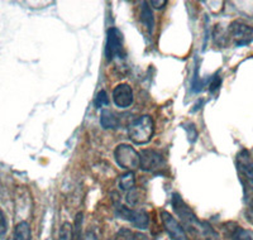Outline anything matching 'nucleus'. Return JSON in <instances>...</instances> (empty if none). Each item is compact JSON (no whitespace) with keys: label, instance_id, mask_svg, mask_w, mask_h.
<instances>
[{"label":"nucleus","instance_id":"obj_1","mask_svg":"<svg viewBox=\"0 0 253 240\" xmlns=\"http://www.w3.org/2000/svg\"><path fill=\"white\" fill-rule=\"evenodd\" d=\"M171 205L177 216V220L185 229V232L189 233L191 237L196 240H220V235L213 225L205 220H200L180 195H172Z\"/></svg>","mask_w":253,"mask_h":240},{"label":"nucleus","instance_id":"obj_2","mask_svg":"<svg viewBox=\"0 0 253 240\" xmlns=\"http://www.w3.org/2000/svg\"><path fill=\"white\" fill-rule=\"evenodd\" d=\"M128 138L137 146H144L152 140L155 134V121L151 115H141L128 125Z\"/></svg>","mask_w":253,"mask_h":240},{"label":"nucleus","instance_id":"obj_3","mask_svg":"<svg viewBox=\"0 0 253 240\" xmlns=\"http://www.w3.org/2000/svg\"><path fill=\"white\" fill-rule=\"evenodd\" d=\"M114 160L122 169L126 172H133L139 168L141 157L139 152L135 151L129 144H119L114 149Z\"/></svg>","mask_w":253,"mask_h":240},{"label":"nucleus","instance_id":"obj_4","mask_svg":"<svg viewBox=\"0 0 253 240\" xmlns=\"http://www.w3.org/2000/svg\"><path fill=\"white\" fill-rule=\"evenodd\" d=\"M104 56L108 62L113 61L114 58H123L124 53V40L122 32L118 28H109L107 31V43L104 47Z\"/></svg>","mask_w":253,"mask_h":240},{"label":"nucleus","instance_id":"obj_5","mask_svg":"<svg viewBox=\"0 0 253 240\" xmlns=\"http://www.w3.org/2000/svg\"><path fill=\"white\" fill-rule=\"evenodd\" d=\"M115 214L123 220L129 221L135 229H139V230H146L150 225V215L147 214L144 210L129 209L126 206L117 203L115 205Z\"/></svg>","mask_w":253,"mask_h":240},{"label":"nucleus","instance_id":"obj_6","mask_svg":"<svg viewBox=\"0 0 253 240\" xmlns=\"http://www.w3.org/2000/svg\"><path fill=\"white\" fill-rule=\"evenodd\" d=\"M228 33L233 38L236 46H247L253 40V27L243 23L241 20H234L228 27Z\"/></svg>","mask_w":253,"mask_h":240},{"label":"nucleus","instance_id":"obj_7","mask_svg":"<svg viewBox=\"0 0 253 240\" xmlns=\"http://www.w3.org/2000/svg\"><path fill=\"white\" fill-rule=\"evenodd\" d=\"M139 157H141L139 168L144 172H155L161 169L165 164L164 155L155 149H143L139 152Z\"/></svg>","mask_w":253,"mask_h":240},{"label":"nucleus","instance_id":"obj_8","mask_svg":"<svg viewBox=\"0 0 253 240\" xmlns=\"http://www.w3.org/2000/svg\"><path fill=\"white\" fill-rule=\"evenodd\" d=\"M161 220L164 224V228L166 230L167 235L170 237L171 240H190L187 237V233L180 224L177 219L172 216L169 211L162 210L161 211Z\"/></svg>","mask_w":253,"mask_h":240},{"label":"nucleus","instance_id":"obj_9","mask_svg":"<svg viewBox=\"0 0 253 240\" xmlns=\"http://www.w3.org/2000/svg\"><path fill=\"white\" fill-rule=\"evenodd\" d=\"M237 167L242 177V183H246L253 189V160L250 152L243 149L237 156Z\"/></svg>","mask_w":253,"mask_h":240},{"label":"nucleus","instance_id":"obj_10","mask_svg":"<svg viewBox=\"0 0 253 240\" xmlns=\"http://www.w3.org/2000/svg\"><path fill=\"white\" fill-rule=\"evenodd\" d=\"M134 101L132 86L126 82L118 83L113 90V103L119 109H128Z\"/></svg>","mask_w":253,"mask_h":240},{"label":"nucleus","instance_id":"obj_11","mask_svg":"<svg viewBox=\"0 0 253 240\" xmlns=\"http://www.w3.org/2000/svg\"><path fill=\"white\" fill-rule=\"evenodd\" d=\"M141 22L144 26V28L147 29V32L152 35L153 31H155V15H153L152 8L150 6V4L147 1H143L141 6Z\"/></svg>","mask_w":253,"mask_h":240},{"label":"nucleus","instance_id":"obj_12","mask_svg":"<svg viewBox=\"0 0 253 240\" xmlns=\"http://www.w3.org/2000/svg\"><path fill=\"white\" fill-rule=\"evenodd\" d=\"M100 125L101 128L107 129V130H112V129H118L119 126V118L108 109L101 110L100 114Z\"/></svg>","mask_w":253,"mask_h":240},{"label":"nucleus","instance_id":"obj_13","mask_svg":"<svg viewBox=\"0 0 253 240\" xmlns=\"http://www.w3.org/2000/svg\"><path fill=\"white\" fill-rule=\"evenodd\" d=\"M13 240H32L31 225L27 221H20L15 225Z\"/></svg>","mask_w":253,"mask_h":240},{"label":"nucleus","instance_id":"obj_14","mask_svg":"<svg viewBox=\"0 0 253 240\" xmlns=\"http://www.w3.org/2000/svg\"><path fill=\"white\" fill-rule=\"evenodd\" d=\"M135 185V174L134 172H126L124 174H122L121 178H119V189L122 191L128 192L129 190H132Z\"/></svg>","mask_w":253,"mask_h":240},{"label":"nucleus","instance_id":"obj_15","mask_svg":"<svg viewBox=\"0 0 253 240\" xmlns=\"http://www.w3.org/2000/svg\"><path fill=\"white\" fill-rule=\"evenodd\" d=\"M143 200V192L138 189V187H133L132 190L126 192V203L129 206H137L142 202Z\"/></svg>","mask_w":253,"mask_h":240},{"label":"nucleus","instance_id":"obj_16","mask_svg":"<svg viewBox=\"0 0 253 240\" xmlns=\"http://www.w3.org/2000/svg\"><path fill=\"white\" fill-rule=\"evenodd\" d=\"M230 238H232V240H253V232L241 228V226H237L232 230Z\"/></svg>","mask_w":253,"mask_h":240},{"label":"nucleus","instance_id":"obj_17","mask_svg":"<svg viewBox=\"0 0 253 240\" xmlns=\"http://www.w3.org/2000/svg\"><path fill=\"white\" fill-rule=\"evenodd\" d=\"M83 223H84V214L83 212H78L75 216L74 230H72V240H84L83 239Z\"/></svg>","mask_w":253,"mask_h":240},{"label":"nucleus","instance_id":"obj_18","mask_svg":"<svg viewBox=\"0 0 253 240\" xmlns=\"http://www.w3.org/2000/svg\"><path fill=\"white\" fill-rule=\"evenodd\" d=\"M109 104V97L105 90H100L94 99V105L96 109H103Z\"/></svg>","mask_w":253,"mask_h":240},{"label":"nucleus","instance_id":"obj_19","mask_svg":"<svg viewBox=\"0 0 253 240\" xmlns=\"http://www.w3.org/2000/svg\"><path fill=\"white\" fill-rule=\"evenodd\" d=\"M72 230L74 226L70 223H63L58 233V240H72Z\"/></svg>","mask_w":253,"mask_h":240},{"label":"nucleus","instance_id":"obj_20","mask_svg":"<svg viewBox=\"0 0 253 240\" xmlns=\"http://www.w3.org/2000/svg\"><path fill=\"white\" fill-rule=\"evenodd\" d=\"M8 219H6V215L3 210L0 209V239H3L4 237L8 233Z\"/></svg>","mask_w":253,"mask_h":240},{"label":"nucleus","instance_id":"obj_21","mask_svg":"<svg viewBox=\"0 0 253 240\" xmlns=\"http://www.w3.org/2000/svg\"><path fill=\"white\" fill-rule=\"evenodd\" d=\"M133 233L130 232L129 229H121L115 237V240H132Z\"/></svg>","mask_w":253,"mask_h":240},{"label":"nucleus","instance_id":"obj_22","mask_svg":"<svg viewBox=\"0 0 253 240\" xmlns=\"http://www.w3.org/2000/svg\"><path fill=\"white\" fill-rule=\"evenodd\" d=\"M220 86H221V79L219 78V76H214L213 80H211V82H210L209 85V91L211 92V94H215V92L220 89Z\"/></svg>","mask_w":253,"mask_h":240},{"label":"nucleus","instance_id":"obj_23","mask_svg":"<svg viewBox=\"0 0 253 240\" xmlns=\"http://www.w3.org/2000/svg\"><path fill=\"white\" fill-rule=\"evenodd\" d=\"M148 4H150L152 9H162L166 6L167 1L166 0H153V1H150Z\"/></svg>","mask_w":253,"mask_h":240},{"label":"nucleus","instance_id":"obj_24","mask_svg":"<svg viewBox=\"0 0 253 240\" xmlns=\"http://www.w3.org/2000/svg\"><path fill=\"white\" fill-rule=\"evenodd\" d=\"M132 240H148V237H147L144 233L137 232V233H133Z\"/></svg>","mask_w":253,"mask_h":240}]
</instances>
